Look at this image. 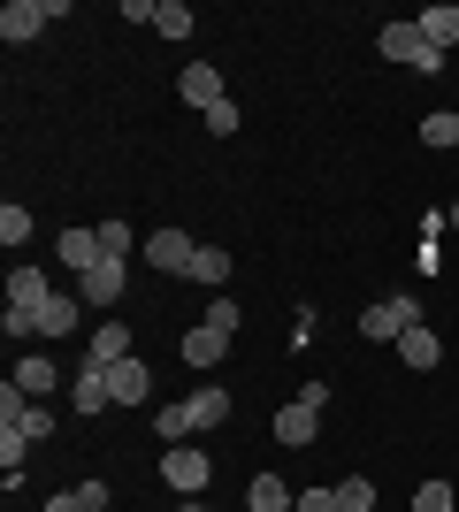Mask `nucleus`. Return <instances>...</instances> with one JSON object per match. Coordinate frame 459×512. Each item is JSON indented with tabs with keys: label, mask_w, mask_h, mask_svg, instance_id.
<instances>
[{
	"label": "nucleus",
	"mask_w": 459,
	"mask_h": 512,
	"mask_svg": "<svg viewBox=\"0 0 459 512\" xmlns=\"http://www.w3.org/2000/svg\"><path fill=\"white\" fill-rule=\"evenodd\" d=\"M230 337H238V299H215L199 329H184V344H176V352H184V367H192V375H207V367H222Z\"/></svg>",
	"instance_id": "nucleus-1"
},
{
	"label": "nucleus",
	"mask_w": 459,
	"mask_h": 512,
	"mask_svg": "<svg viewBox=\"0 0 459 512\" xmlns=\"http://www.w3.org/2000/svg\"><path fill=\"white\" fill-rule=\"evenodd\" d=\"M406 329H421V299L414 291H391V299H375L368 314H360V337L368 344H398Z\"/></svg>",
	"instance_id": "nucleus-2"
},
{
	"label": "nucleus",
	"mask_w": 459,
	"mask_h": 512,
	"mask_svg": "<svg viewBox=\"0 0 459 512\" xmlns=\"http://www.w3.org/2000/svg\"><path fill=\"white\" fill-rule=\"evenodd\" d=\"M62 16H69V0H8V8H0V39L31 46L46 23H62Z\"/></svg>",
	"instance_id": "nucleus-3"
},
{
	"label": "nucleus",
	"mask_w": 459,
	"mask_h": 512,
	"mask_svg": "<svg viewBox=\"0 0 459 512\" xmlns=\"http://www.w3.org/2000/svg\"><path fill=\"white\" fill-rule=\"evenodd\" d=\"M383 62L421 69V77H437V69H444V54H437L429 39H421V23H383Z\"/></svg>",
	"instance_id": "nucleus-4"
},
{
	"label": "nucleus",
	"mask_w": 459,
	"mask_h": 512,
	"mask_svg": "<svg viewBox=\"0 0 459 512\" xmlns=\"http://www.w3.org/2000/svg\"><path fill=\"white\" fill-rule=\"evenodd\" d=\"M161 482H169L176 497H207V482H215V459L192 444H169L161 451Z\"/></svg>",
	"instance_id": "nucleus-5"
},
{
	"label": "nucleus",
	"mask_w": 459,
	"mask_h": 512,
	"mask_svg": "<svg viewBox=\"0 0 459 512\" xmlns=\"http://www.w3.org/2000/svg\"><path fill=\"white\" fill-rule=\"evenodd\" d=\"M192 260H199V245L184 230H153L146 237V268H161V276H192Z\"/></svg>",
	"instance_id": "nucleus-6"
},
{
	"label": "nucleus",
	"mask_w": 459,
	"mask_h": 512,
	"mask_svg": "<svg viewBox=\"0 0 459 512\" xmlns=\"http://www.w3.org/2000/svg\"><path fill=\"white\" fill-rule=\"evenodd\" d=\"M268 428H276V444H284V451H306L314 436H322V413L306 406V398H291V406H276V421H268Z\"/></svg>",
	"instance_id": "nucleus-7"
},
{
	"label": "nucleus",
	"mask_w": 459,
	"mask_h": 512,
	"mask_svg": "<svg viewBox=\"0 0 459 512\" xmlns=\"http://www.w3.org/2000/svg\"><path fill=\"white\" fill-rule=\"evenodd\" d=\"M46 299H54V291H46V276H39V268H8V314H23L31 329H39Z\"/></svg>",
	"instance_id": "nucleus-8"
},
{
	"label": "nucleus",
	"mask_w": 459,
	"mask_h": 512,
	"mask_svg": "<svg viewBox=\"0 0 459 512\" xmlns=\"http://www.w3.org/2000/svg\"><path fill=\"white\" fill-rule=\"evenodd\" d=\"M100 375H108V398H115V406H146V398H153V375H146L138 352H131V360H115V367H100Z\"/></svg>",
	"instance_id": "nucleus-9"
},
{
	"label": "nucleus",
	"mask_w": 459,
	"mask_h": 512,
	"mask_svg": "<svg viewBox=\"0 0 459 512\" xmlns=\"http://www.w3.org/2000/svg\"><path fill=\"white\" fill-rule=\"evenodd\" d=\"M176 92H184V107H199V115L230 100V92H222V69H215V62H192L184 77H176Z\"/></svg>",
	"instance_id": "nucleus-10"
},
{
	"label": "nucleus",
	"mask_w": 459,
	"mask_h": 512,
	"mask_svg": "<svg viewBox=\"0 0 459 512\" xmlns=\"http://www.w3.org/2000/svg\"><path fill=\"white\" fill-rule=\"evenodd\" d=\"M54 253H62V268L92 276V268H100V230H85V222H69V230L54 237Z\"/></svg>",
	"instance_id": "nucleus-11"
},
{
	"label": "nucleus",
	"mask_w": 459,
	"mask_h": 512,
	"mask_svg": "<svg viewBox=\"0 0 459 512\" xmlns=\"http://www.w3.org/2000/svg\"><path fill=\"white\" fill-rule=\"evenodd\" d=\"M437 360H444V337H437V329H429V321L398 337V367H414V375H429V367H437Z\"/></svg>",
	"instance_id": "nucleus-12"
},
{
	"label": "nucleus",
	"mask_w": 459,
	"mask_h": 512,
	"mask_svg": "<svg viewBox=\"0 0 459 512\" xmlns=\"http://www.w3.org/2000/svg\"><path fill=\"white\" fill-rule=\"evenodd\" d=\"M115 360H131V329H123V321H100L92 344H85V367H115Z\"/></svg>",
	"instance_id": "nucleus-13"
},
{
	"label": "nucleus",
	"mask_w": 459,
	"mask_h": 512,
	"mask_svg": "<svg viewBox=\"0 0 459 512\" xmlns=\"http://www.w3.org/2000/svg\"><path fill=\"white\" fill-rule=\"evenodd\" d=\"M77 299L85 306H115L123 299V260H100L92 276H77Z\"/></svg>",
	"instance_id": "nucleus-14"
},
{
	"label": "nucleus",
	"mask_w": 459,
	"mask_h": 512,
	"mask_svg": "<svg viewBox=\"0 0 459 512\" xmlns=\"http://www.w3.org/2000/svg\"><path fill=\"white\" fill-rule=\"evenodd\" d=\"M54 383H62V367L46 360V352H23V360H16V390H23V398H39V406H46V390H54Z\"/></svg>",
	"instance_id": "nucleus-15"
},
{
	"label": "nucleus",
	"mask_w": 459,
	"mask_h": 512,
	"mask_svg": "<svg viewBox=\"0 0 459 512\" xmlns=\"http://www.w3.org/2000/svg\"><path fill=\"white\" fill-rule=\"evenodd\" d=\"M299 505V497L284 490V474H253V482H245V512H291Z\"/></svg>",
	"instance_id": "nucleus-16"
},
{
	"label": "nucleus",
	"mask_w": 459,
	"mask_h": 512,
	"mask_svg": "<svg viewBox=\"0 0 459 512\" xmlns=\"http://www.w3.org/2000/svg\"><path fill=\"white\" fill-rule=\"evenodd\" d=\"M69 406H77V421H92L100 406H115V398H108V375H100V367H77V390H69Z\"/></svg>",
	"instance_id": "nucleus-17"
},
{
	"label": "nucleus",
	"mask_w": 459,
	"mask_h": 512,
	"mask_svg": "<svg viewBox=\"0 0 459 512\" xmlns=\"http://www.w3.org/2000/svg\"><path fill=\"white\" fill-rule=\"evenodd\" d=\"M184 421L192 428H222L230 421V390H192V398H184Z\"/></svg>",
	"instance_id": "nucleus-18"
},
{
	"label": "nucleus",
	"mask_w": 459,
	"mask_h": 512,
	"mask_svg": "<svg viewBox=\"0 0 459 512\" xmlns=\"http://www.w3.org/2000/svg\"><path fill=\"white\" fill-rule=\"evenodd\" d=\"M421 39H429V46H437V54H452V46H459V8H421Z\"/></svg>",
	"instance_id": "nucleus-19"
},
{
	"label": "nucleus",
	"mask_w": 459,
	"mask_h": 512,
	"mask_svg": "<svg viewBox=\"0 0 459 512\" xmlns=\"http://www.w3.org/2000/svg\"><path fill=\"white\" fill-rule=\"evenodd\" d=\"M39 337H77V299H69V291H54V299H46Z\"/></svg>",
	"instance_id": "nucleus-20"
},
{
	"label": "nucleus",
	"mask_w": 459,
	"mask_h": 512,
	"mask_svg": "<svg viewBox=\"0 0 459 512\" xmlns=\"http://www.w3.org/2000/svg\"><path fill=\"white\" fill-rule=\"evenodd\" d=\"M46 512H108V482H77V490H62Z\"/></svg>",
	"instance_id": "nucleus-21"
},
{
	"label": "nucleus",
	"mask_w": 459,
	"mask_h": 512,
	"mask_svg": "<svg viewBox=\"0 0 459 512\" xmlns=\"http://www.w3.org/2000/svg\"><path fill=\"white\" fill-rule=\"evenodd\" d=\"M230 268H238V260L222 253V245H199V260H192V283H215V291H222V283H230Z\"/></svg>",
	"instance_id": "nucleus-22"
},
{
	"label": "nucleus",
	"mask_w": 459,
	"mask_h": 512,
	"mask_svg": "<svg viewBox=\"0 0 459 512\" xmlns=\"http://www.w3.org/2000/svg\"><path fill=\"white\" fill-rule=\"evenodd\" d=\"M421 146H437V153L459 146V115H452V107H444V115H421Z\"/></svg>",
	"instance_id": "nucleus-23"
},
{
	"label": "nucleus",
	"mask_w": 459,
	"mask_h": 512,
	"mask_svg": "<svg viewBox=\"0 0 459 512\" xmlns=\"http://www.w3.org/2000/svg\"><path fill=\"white\" fill-rule=\"evenodd\" d=\"M153 31H161V39H192V8H184V0H161V8H153Z\"/></svg>",
	"instance_id": "nucleus-24"
},
{
	"label": "nucleus",
	"mask_w": 459,
	"mask_h": 512,
	"mask_svg": "<svg viewBox=\"0 0 459 512\" xmlns=\"http://www.w3.org/2000/svg\"><path fill=\"white\" fill-rule=\"evenodd\" d=\"M337 505L345 512H375V482L368 474H345V482H337Z\"/></svg>",
	"instance_id": "nucleus-25"
},
{
	"label": "nucleus",
	"mask_w": 459,
	"mask_h": 512,
	"mask_svg": "<svg viewBox=\"0 0 459 512\" xmlns=\"http://www.w3.org/2000/svg\"><path fill=\"white\" fill-rule=\"evenodd\" d=\"M414 512H459V490H452V482H421V490H414Z\"/></svg>",
	"instance_id": "nucleus-26"
},
{
	"label": "nucleus",
	"mask_w": 459,
	"mask_h": 512,
	"mask_svg": "<svg viewBox=\"0 0 459 512\" xmlns=\"http://www.w3.org/2000/svg\"><path fill=\"white\" fill-rule=\"evenodd\" d=\"M100 260H131V222H100Z\"/></svg>",
	"instance_id": "nucleus-27"
},
{
	"label": "nucleus",
	"mask_w": 459,
	"mask_h": 512,
	"mask_svg": "<svg viewBox=\"0 0 459 512\" xmlns=\"http://www.w3.org/2000/svg\"><path fill=\"white\" fill-rule=\"evenodd\" d=\"M153 436H161V444H184V436H192L184 406H161V413H153Z\"/></svg>",
	"instance_id": "nucleus-28"
},
{
	"label": "nucleus",
	"mask_w": 459,
	"mask_h": 512,
	"mask_svg": "<svg viewBox=\"0 0 459 512\" xmlns=\"http://www.w3.org/2000/svg\"><path fill=\"white\" fill-rule=\"evenodd\" d=\"M0 237H8V245H23V237H31V207H16V199H8V207H0Z\"/></svg>",
	"instance_id": "nucleus-29"
},
{
	"label": "nucleus",
	"mask_w": 459,
	"mask_h": 512,
	"mask_svg": "<svg viewBox=\"0 0 459 512\" xmlns=\"http://www.w3.org/2000/svg\"><path fill=\"white\" fill-rule=\"evenodd\" d=\"M299 512H345V505H337V482H314V490H299Z\"/></svg>",
	"instance_id": "nucleus-30"
},
{
	"label": "nucleus",
	"mask_w": 459,
	"mask_h": 512,
	"mask_svg": "<svg viewBox=\"0 0 459 512\" xmlns=\"http://www.w3.org/2000/svg\"><path fill=\"white\" fill-rule=\"evenodd\" d=\"M23 436H31V444H39V436H54V406H39V398H31V413H23Z\"/></svg>",
	"instance_id": "nucleus-31"
},
{
	"label": "nucleus",
	"mask_w": 459,
	"mask_h": 512,
	"mask_svg": "<svg viewBox=\"0 0 459 512\" xmlns=\"http://www.w3.org/2000/svg\"><path fill=\"white\" fill-rule=\"evenodd\" d=\"M207 130H215V138H238V100H222V107H207Z\"/></svg>",
	"instance_id": "nucleus-32"
},
{
	"label": "nucleus",
	"mask_w": 459,
	"mask_h": 512,
	"mask_svg": "<svg viewBox=\"0 0 459 512\" xmlns=\"http://www.w3.org/2000/svg\"><path fill=\"white\" fill-rule=\"evenodd\" d=\"M23 444H31L23 428H0V467H23Z\"/></svg>",
	"instance_id": "nucleus-33"
},
{
	"label": "nucleus",
	"mask_w": 459,
	"mask_h": 512,
	"mask_svg": "<svg viewBox=\"0 0 459 512\" xmlns=\"http://www.w3.org/2000/svg\"><path fill=\"white\" fill-rule=\"evenodd\" d=\"M184 512H215V505H207V497H184Z\"/></svg>",
	"instance_id": "nucleus-34"
},
{
	"label": "nucleus",
	"mask_w": 459,
	"mask_h": 512,
	"mask_svg": "<svg viewBox=\"0 0 459 512\" xmlns=\"http://www.w3.org/2000/svg\"><path fill=\"white\" fill-rule=\"evenodd\" d=\"M444 222H452V237H459V199H452V207H444Z\"/></svg>",
	"instance_id": "nucleus-35"
},
{
	"label": "nucleus",
	"mask_w": 459,
	"mask_h": 512,
	"mask_svg": "<svg viewBox=\"0 0 459 512\" xmlns=\"http://www.w3.org/2000/svg\"><path fill=\"white\" fill-rule=\"evenodd\" d=\"M291 512H299V505H291Z\"/></svg>",
	"instance_id": "nucleus-36"
}]
</instances>
